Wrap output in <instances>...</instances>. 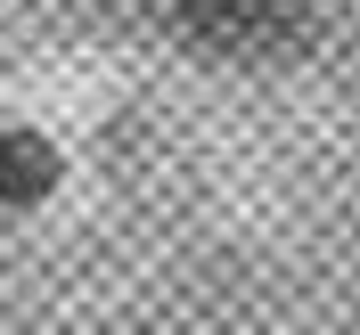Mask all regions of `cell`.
Masks as SVG:
<instances>
[{"label":"cell","instance_id":"3","mask_svg":"<svg viewBox=\"0 0 360 335\" xmlns=\"http://www.w3.org/2000/svg\"><path fill=\"white\" fill-rule=\"evenodd\" d=\"M295 8H319V0H295Z\"/></svg>","mask_w":360,"mask_h":335},{"label":"cell","instance_id":"2","mask_svg":"<svg viewBox=\"0 0 360 335\" xmlns=\"http://www.w3.org/2000/svg\"><path fill=\"white\" fill-rule=\"evenodd\" d=\"M58 180H66L58 139H49L41 123L0 114V213H33V204H49V197H58Z\"/></svg>","mask_w":360,"mask_h":335},{"label":"cell","instance_id":"1","mask_svg":"<svg viewBox=\"0 0 360 335\" xmlns=\"http://www.w3.org/2000/svg\"><path fill=\"white\" fill-rule=\"evenodd\" d=\"M303 17L311 8H295V0H164L172 41L205 49V58H270L303 33Z\"/></svg>","mask_w":360,"mask_h":335}]
</instances>
